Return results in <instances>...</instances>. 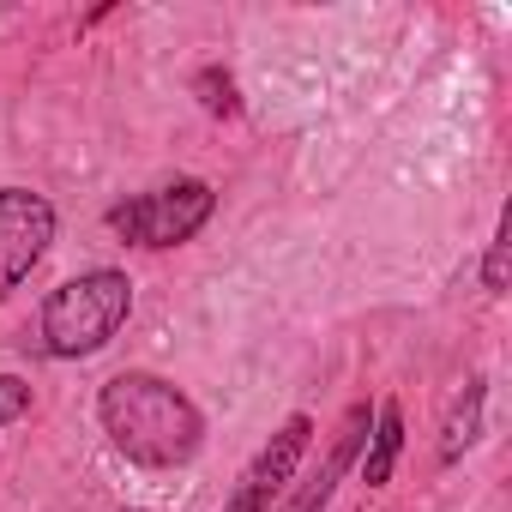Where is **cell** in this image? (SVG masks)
Segmentation results:
<instances>
[{
    "mask_svg": "<svg viewBox=\"0 0 512 512\" xmlns=\"http://www.w3.org/2000/svg\"><path fill=\"white\" fill-rule=\"evenodd\" d=\"M97 416H103V434L121 458L145 464V470H175L199 452L205 440V416L199 404L157 380V374H115L103 392H97Z\"/></svg>",
    "mask_w": 512,
    "mask_h": 512,
    "instance_id": "1",
    "label": "cell"
},
{
    "mask_svg": "<svg viewBox=\"0 0 512 512\" xmlns=\"http://www.w3.org/2000/svg\"><path fill=\"white\" fill-rule=\"evenodd\" d=\"M133 314V284L127 272H85L67 278L61 290H49L43 302V350L61 362L97 356Z\"/></svg>",
    "mask_w": 512,
    "mask_h": 512,
    "instance_id": "2",
    "label": "cell"
},
{
    "mask_svg": "<svg viewBox=\"0 0 512 512\" xmlns=\"http://www.w3.org/2000/svg\"><path fill=\"white\" fill-rule=\"evenodd\" d=\"M217 193L205 181H169L157 193H139V199H121L109 205V229L121 241H139V247H181L205 229Z\"/></svg>",
    "mask_w": 512,
    "mask_h": 512,
    "instance_id": "3",
    "label": "cell"
},
{
    "mask_svg": "<svg viewBox=\"0 0 512 512\" xmlns=\"http://www.w3.org/2000/svg\"><path fill=\"white\" fill-rule=\"evenodd\" d=\"M55 241V205L31 187H0V302H7Z\"/></svg>",
    "mask_w": 512,
    "mask_h": 512,
    "instance_id": "4",
    "label": "cell"
},
{
    "mask_svg": "<svg viewBox=\"0 0 512 512\" xmlns=\"http://www.w3.org/2000/svg\"><path fill=\"white\" fill-rule=\"evenodd\" d=\"M308 434H314V422L308 416H290L260 452H253V464L241 470V482H235V494H229L223 512H272V500L290 488V476H296V464L308 452Z\"/></svg>",
    "mask_w": 512,
    "mask_h": 512,
    "instance_id": "5",
    "label": "cell"
},
{
    "mask_svg": "<svg viewBox=\"0 0 512 512\" xmlns=\"http://www.w3.org/2000/svg\"><path fill=\"white\" fill-rule=\"evenodd\" d=\"M368 440V404H350V416L338 422V434L326 440V452H320V464L302 476V482H290V500L278 506V512H326L332 506V494H338V482L350 476V464H356V446Z\"/></svg>",
    "mask_w": 512,
    "mask_h": 512,
    "instance_id": "6",
    "label": "cell"
},
{
    "mask_svg": "<svg viewBox=\"0 0 512 512\" xmlns=\"http://www.w3.org/2000/svg\"><path fill=\"white\" fill-rule=\"evenodd\" d=\"M398 452H404V416H398V404L386 398V404L374 410V446H368V458H362V482H368V488H386Z\"/></svg>",
    "mask_w": 512,
    "mask_h": 512,
    "instance_id": "7",
    "label": "cell"
},
{
    "mask_svg": "<svg viewBox=\"0 0 512 512\" xmlns=\"http://www.w3.org/2000/svg\"><path fill=\"white\" fill-rule=\"evenodd\" d=\"M476 428H482V380H464V392L452 398L446 428H440V464H452V458L476 440Z\"/></svg>",
    "mask_w": 512,
    "mask_h": 512,
    "instance_id": "8",
    "label": "cell"
},
{
    "mask_svg": "<svg viewBox=\"0 0 512 512\" xmlns=\"http://www.w3.org/2000/svg\"><path fill=\"white\" fill-rule=\"evenodd\" d=\"M193 85H199V103H205L211 115H235V109H241V97H235V79H229V73L205 67V73H199Z\"/></svg>",
    "mask_w": 512,
    "mask_h": 512,
    "instance_id": "9",
    "label": "cell"
},
{
    "mask_svg": "<svg viewBox=\"0 0 512 512\" xmlns=\"http://www.w3.org/2000/svg\"><path fill=\"white\" fill-rule=\"evenodd\" d=\"M31 410V386L19 380V374H0V422H13V416H25Z\"/></svg>",
    "mask_w": 512,
    "mask_h": 512,
    "instance_id": "10",
    "label": "cell"
},
{
    "mask_svg": "<svg viewBox=\"0 0 512 512\" xmlns=\"http://www.w3.org/2000/svg\"><path fill=\"white\" fill-rule=\"evenodd\" d=\"M482 284H488L494 296L506 290V229H500V235H494V247H488V266H482Z\"/></svg>",
    "mask_w": 512,
    "mask_h": 512,
    "instance_id": "11",
    "label": "cell"
}]
</instances>
